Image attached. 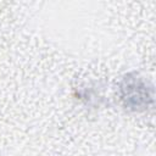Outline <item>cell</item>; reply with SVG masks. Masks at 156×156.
Instances as JSON below:
<instances>
[{"label":"cell","instance_id":"6da1fadb","mask_svg":"<svg viewBox=\"0 0 156 156\" xmlns=\"http://www.w3.org/2000/svg\"><path fill=\"white\" fill-rule=\"evenodd\" d=\"M119 99L123 106L133 111H144L152 102V88L136 76H126L119 85Z\"/></svg>","mask_w":156,"mask_h":156}]
</instances>
